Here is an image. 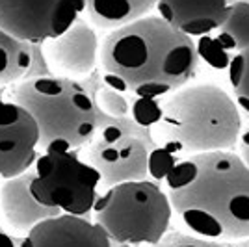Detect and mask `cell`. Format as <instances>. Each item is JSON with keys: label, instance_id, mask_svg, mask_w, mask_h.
<instances>
[{"label": "cell", "instance_id": "7402d4cb", "mask_svg": "<svg viewBox=\"0 0 249 247\" xmlns=\"http://www.w3.org/2000/svg\"><path fill=\"white\" fill-rule=\"evenodd\" d=\"M147 247H229V246L219 244L216 240L199 238L196 234H190V232L186 234V232H178V230H169L158 244Z\"/></svg>", "mask_w": 249, "mask_h": 247}, {"label": "cell", "instance_id": "7a4b0ae2", "mask_svg": "<svg viewBox=\"0 0 249 247\" xmlns=\"http://www.w3.org/2000/svg\"><path fill=\"white\" fill-rule=\"evenodd\" d=\"M166 194L190 234L207 240L249 236V167L232 151H214L178 160Z\"/></svg>", "mask_w": 249, "mask_h": 247}, {"label": "cell", "instance_id": "8fae6325", "mask_svg": "<svg viewBox=\"0 0 249 247\" xmlns=\"http://www.w3.org/2000/svg\"><path fill=\"white\" fill-rule=\"evenodd\" d=\"M34 167L11 178H0V229L11 236L24 238L45 219L60 216L56 208L41 205L30 190Z\"/></svg>", "mask_w": 249, "mask_h": 247}, {"label": "cell", "instance_id": "7c38bea8", "mask_svg": "<svg viewBox=\"0 0 249 247\" xmlns=\"http://www.w3.org/2000/svg\"><path fill=\"white\" fill-rule=\"evenodd\" d=\"M19 247H112V240L88 217L60 214L34 227Z\"/></svg>", "mask_w": 249, "mask_h": 247}, {"label": "cell", "instance_id": "ffe728a7", "mask_svg": "<svg viewBox=\"0 0 249 247\" xmlns=\"http://www.w3.org/2000/svg\"><path fill=\"white\" fill-rule=\"evenodd\" d=\"M136 123L153 128L160 117H162V101L160 99H142L134 97V101L130 103V115Z\"/></svg>", "mask_w": 249, "mask_h": 247}, {"label": "cell", "instance_id": "4fadbf2b", "mask_svg": "<svg viewBox=\"0 0 249 247\" xmlns=\"http://www.w3.org/2000/svg\"><path fill=\"white\" fill-rule=\"evenodd\" d=\"M231 0H158L160 17L190 37L214 34L231 13Z\"/></svg>", "mask_w": 249, "mask_h": 247}, {"label": "cell", "instance_id": "cb8c5ba5", "mask_svg": "<svg viewBox=\"0 0 249 247\" xmlns=\"http://www.w3.org/2000/svg\"><path fill=\"white\" fill-rule=\"evenodd\" d=\"M238 147H240V158L244 160V164L249 167V123L242 126V132L238 138Z\"/></svg>", "mask_w": 249, "mask_h": 247}, {"label": "cell", "instance_id": "5bb4252c", "mask_svg": "<svg viewBox=\"0 0 249 247\" xmlns=\"http://www.w3.org/2000/svg\"><path fill=\"white\" fill-rule=\"evenodd\" d=\"M158 0H86V13L97 28L115 30L147 17Z\"/></svg>", "mask_w": 249, "mask_h": 247}, {"label": "cell", "instance_id": "d4e9b609", "mask_svg": "<svg viewBox=\"0 0 249 247\" xmlns=\"http://www.w3.org/2000/svg\"><path fill=\"white\" fill-rule=\"evenodd\" d=\"M0 247H17L13 236L8 234L6 230H2V229H0Z\"/></svg>", "mask_w": 249, "mask_h": 247}, {"label": "cell", "instance_id": "2e32d148", "mask_svg": "<svg viewBox=\"0 0 249 247\" xmlns=\"http://www.w3.org/2000/svg\"><path fill=\"white\" fill-rule=\"evenodd\" d=\"M229 56L249 51V0H234L227 21L212 34Z\"/></svg>", "mask_w": 249, "mask_h": 247}, {"label": "cell", "instance_id": "d6986e66", "mask_svg": "<svg viewBox=\"0 0 249 247\" xmlns=\"http://www.w3.org/2000/svg\"><path fill=\"white\" fill-rule=\"evenodd\" d=\"M196 47H197L199 60L207 62L212 69H218V71L229 69V65L232 62V56H229L227 52L219 47L212 34L199 37V41L196 43Z\"/></svg>", "mask_w": 249, "mask_h": 247}, {"label": "cell", "instance_id": "3957f363", "mask_svg": "<svg viewBox=\"0 0 249 247\" xmlns=\"http://www.w3.org/2000/svg\"><path fill=\"white\" fill-rule=\"evenodd\" d=\"M160 101L162 117L151 132L156 145L177 158L236 147L242 115L236 101L219 86H184Z\"/></svg>", "mask_w": 249, "mask_h": 247}, {"label": "cell", "instance_id": "9a60e30c", "mask_svg": "<svg viewBox=\"0 0 249 247\" xmlns=\"http://www.w3.org/2000/svg\"><path fill=\"white\" fill-rule=\"evenodd\" d=\"M32 67V45L0 26V88L24 80Z\"/></svg>", "mask_w": 249, "mask_h": 247}, {"label": "cell", "instance_id": "52a82bcc", "mask_svg": "<svg viewBox=\"0 0 249 247\" xmlns=\"http://www.w3.org/2000/svg\"><path fill=\"white\" fill-rule=\"evenodd\" d=\"M101 186V173L78 151H71L37 156L30 190L41 205L62 214L88 217L93 212Z\"/></svg>", "mask_w": 249, "mask_h": 247}, {"label": "cell", "instance_id": "ac0fdd59", "mask_svg": "<svg viewBox=\"0 0 249 247\" xmlns=\"http://www.w3.org/2000/svg\"><path fill=\"white\" fill-rule=\"evenodd\" d=\"M93 99L99 112L103 113L104 117L123 119V117L130 115V101L126 99L124 93L115 91L108 86H103L93 93Z\"/></svg>", "mask_w": 249, "mask_h": 247}, {"label": "cell", "instance_id": "603a6c76", "mask_svg": "<svg viewBox=\"0 0 249 247\" xmlns=\"http://www.w3.org/2000/svg\"><path fill=\"white\" fill-rule=\"evenodd\" d=\"M52 71L49 67V62L45 58V52H43V45H32V67L30 71L26 72L24 80L26 78H37V76H51Z\"/></svg>", "mask_w": 249, "mask_h": 247}, {"label": "cell", "instance_id": "ba28073f", "mask_svg": "<svg viewBox=\"0 0 249 247\" xmlns=\"http://www.w3.org/2000/svg\"><path fill=\"white\" fill-rule=\"evenodd\" d=\"M86 11V0H0V26L17 39L43 45L69 30Z\"/></svg>", "mask_w": 249, "mask_h": 247}, {"label": "cell", "instance_id": "277c9868", "mask_svg": "<svg viewBox=\"0 0 249 247\" xmlns=\"http://www.w3.org/2000/svg\"><path fill=\"white\" fill-rule=\"evenodd\" d=\"M8 99L36 119L43 153L80 151L95 138L103 119L93 95L74 78H26L11 86Z\"/></svg>", "mask_w": 249, "mask_h": 247}, {"label": "cell", "instance_id": "9c48e42d", "mask_svg": "<svg viewBox=\"0 0 249 247\" xmlns=\"http://www.w3.org/2000/svg\"><path fill=\"white\" fill-rule=\"evenodd\" d=\"M39 156V128L21 104L0 99V178L26 173Z\"/></svg>", "mask_w": 249, "mask_h": 247}, {"label": "cell", "instance_id": "6da1fadb", "mask_svg": "<svg viewBox=\"0 0 249 247\" xmlns=\"http://www.w3.org/2000/svg\"><path fill=\"white\" fill-rule=\"evenodd\" d=\"M101 78L115 91L164 99L188 86L199 65L194 37L175 30L160 15L110 30L101 45Z\"/></svg>", "mask_w": 249, "mask_h": 247}, {"label": "cell", "instance_id": "44dd1931", "mask_svg": "<svg viewBox=\"0 0 249 247\" xmlns=\"http://www.w3.org/2000/svg\"><path fill=\"white\" fill-rule=\"evenodd\" d=\"M180 158H177L175 155H171L169 151L162 149V147H155L149 153V178L155 182H164L169 175V171L177 165Z\"/></svg>", "mask_w": 249, "mask_h": 247}, {"label": "cell", "instance_id": "5b68a950", "mask_svg": "<svg viewBox=\"0 0 249 247\" xmlns=\"http://www.w3.org/2000/svg\"><path fill=\"white\" fill-rule=\"evenodd\" d=\"M93 217L112 242L147 247L169 232L173 208L166 190L145 178L115 184L99 194Z\"/></svg>", "mask_w": 249, "mask_h": 247}, {"label": "cell", "instance_id": "e0dca14e", "mask_svg": "<svg viewBox=\"0 0 249 247\" xmlns=\"http://www.w3.org/2000/svg\"><path fill=\"white\" fill-rule=\"evenodd\" d=\"M229 82L232 88V99L238 108L249 115V51H244L232 58L229 65Z\"/></svg>", "mask_w": 249, "mask_h": 247}, {"label": "cell", "instance_id": "484cf974", "mask_svg": "<svg viewBox=\"0 0 249 247\" xmlns=\"http://www.w3.org/2000/svg\"><path fill=\"white\" fill-rule=\"evenodd\" d=\"M112 247H132V246H128V244H117V242H112Z\"/></svg>", "mask_w": 249, "mask_h": 247}, {"label": "cell", "instance_id": "30bf717a", "mask_svg": "<svg viewBox=\"0 0 249 247\" xmlns=\"http://www.w3.org/2000/svg\"><path fill=\"white\" fill-rule=\"evenodd\" d=\"M43 52L54 76H88L99 65L101 41L93 26L80 19L60 37L43 43Z\"/></svg>", "mask_w": 249, "mask_h": 247}, {"label": "cell", "instance_id": "8992f818", "mask_svg": "<svg viewBox=\"0 0 249 247\" xmlns=\"http://www.w3.org/2000/svg\"><path fill=\"white\" fill-rule=\"evenodd\" d=\"M158 147L151 128L132 117L101 119L95 138L82 149V156L101 173L104 190L115 184L149 178V153Z\"/></svg>", "mask_w": 249, "mask_h": 247}]
</instances>
